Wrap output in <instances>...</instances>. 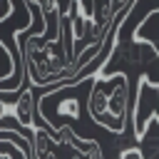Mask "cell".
Instances as JSON below:
<instances>
[{
	"label": "cell",
	"instance_id": "1",
	"mask_svg": "<svg viewBox=\"0 0 159 159\" xmlns=\"http://www.w3.org/2000/svg\"><path fill=\"white\" fill-rule=\"evenodd\" d=\"M89 117L109 132H124L129 119V84L122 72L102 75L94 80L87 99Z\"/></svg>",
	"mask_w": 159,
	"mask_h": 159
},
{
	"label": "cell",
	"instance_id": "2",
	"mask_svg": "<svg viewBox=\"0 0 159 159\" xmlns=\"http://www.w3.org/2000/svg\"><path fill=\"white\" fill-rule=\"evenodd\" d=\"M152 119H159V82L142 75L139 82H137V102H134V112H132L137 142L142 139V134L147 132Z\"/></svg>",
	"mask_w": 159,
	"mask_h": 159
},
{
	"label": "cell",
	"instance_id": "3",
	"mask_svg": "<svg viewBox=\"0 0 159 159\" xmlns=\"http://www.w3.org/2000/svg\"><path fill=\"white\" fill-rule=\"evenodd\" d=\"M32 139H25L22 134L12 132L10 127H2L0 132V159H32Z\"/></svg>",
	"mask_w": 159,
	"mask_h": 159
},
{
	"label": "cell",
	"instance_id": "4",
	"mask_svg": "<svg viewBox=\"0 0 159 159\" xmlns=\"http://www.w3.org/2000/svg\"><path fill=\"white\" fill-rule=\"evenodd\" d=\"M134 40L144 42L152 52H157L159 57V7L152 10L137 27H134Z\"/></svg>",
	"mask_w": 159,
	"mask_h": 159
},
{
	"label": "cell",
	"instance_id": "5",
	"mask_svg": "<svg viewBox=\"0 0 159 159\" xmlns=\"http://www.w3.org/2000/svg\"><path fill=\"white\" fill-rule=\"evenodd\" d=\"M12 112H15L17 124H22V127H27V129L35 127V119H40V109H37V99H35L32 89L20 92V99H15Z\"/></svg>",
	"mask_w": 159,
	"mask_h": 159
},
{
	"label": "cell",
	"instance_id": "6",
	"mask_svg": "<svg viewBox=\"0 0 159 159\" xmlns=\"http://www.w3.org/2000/svg\"><path fill=\"white\" fill-rule=\"evenodd\" d=\"M119 157H122V159H127V157H137V159H144L147 154H144V147H129V149H122V152H119Z\"/></svg>",
	"mask_w": 159,
	"mask_h": 159
}]
</instances>
